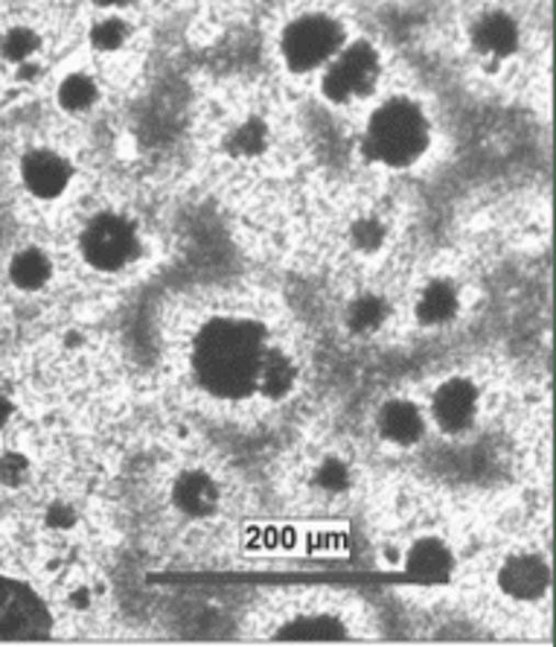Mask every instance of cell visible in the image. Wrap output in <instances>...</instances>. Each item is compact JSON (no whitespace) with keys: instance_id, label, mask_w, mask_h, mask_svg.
I'll return each instance as SVG.
<instances>
[{"instance_id":"cell-1","label":"cell","mask_w":556,"mask_h":647,"mask_svg":"<svg viewBox=\"0 0 556 647\" xmlns=\"http://www.w3.org/2000/svg\"><path fill=\"white\" fill-rule=\"evenodd\" d=\"M262 356V330L251 321L222 318L207 324L195 341V374L216 397H245L257 388Z\"/></svg>"},{"instance_id":"cell-2","label":"cell","mask_w":556,"mask_h":647,"mask_svg":"<svg viewBox=\"0 0 556 647\" xmlns=\"http://www.w3.org/2000/svg\"><path fill=\"white\" fill-rule=\"evenodd\" d=\"M429 126L422 111L408 100H390L373 114L367 126V149L376 161L405 167L425 149Z\"/></svg>"},{"instance_id":"cell-3","label":"cell","mask_w":556,"mask_h":647,"mask_svg":"<svg viewBox=\"0 0 556 647\" xmlns=\"http://www.w3.org/2000/svg\"><path fill=\"white\" fill-rule=\"evenodd\" d=\"M341 26L327 15H304L283 35V56L292 70H313L336 56Z\"/></svg>"},{"instance_id":"cell-4","label":"cell","mask_w":556,"mask_h":647,"mask_svg":"<svg viewBox=\"0 0 556 647\" xmlns=\"http://www.w3.org/2000/svg\"><path fill=\"white\" fill-rule=\"evenodd\" d=\"M50 631V615L33 589L0 580V639H38Z\"/></svg>"},{"instance_id":"cell-5","label":"cell","mask_w":556,"mask_h":647,"mask_svg":"<svg viewBox=\"0 0 556 647\" xmlns=\"http://www.w3.org/2000/svg\"><path fill=\"white\" fill-rule=\"evenodd\" d=\"M137 248L135 228L120 216H100L88 225L82 237V251L88 263L102 269V272H114L120 265L132 260Z\"/></svg>"},{"instance_id":"cell-6","label":"cell","mask_w":556,"mask_h":647,"mask_svg":"<svg viewBox=\"0 0 556 647\" xmlns=\"http://www.w3.org/2000/svg\"><path fill=\"white\" fill-rule=\"evenodd\" d=\"M376 73H379V59H376L373 47L353 44L332 61V68L327 70V79H324V91H327L329 100L362 97L373 88Z\"/></svg>"},{"instance_id":"cell-7","label":"cell","mask_w":556,"mask_h":647,"mask_svg":"<svg viewBox=\"0 0 556 647\" xmlns=\"http://www.w3.org/2000/svg\"><path fill=\"white\" fill-rule=\"evenodd\" d=\"M475 406H478V394H475L473 383L452 379L434 397V418L446 432H461L473 423Z\"/></svg>"},{"instance_id":"cell-8","label":"cell","mask_w":556,"mask_h":647,"mask_svg":"<svg viewBox=\"0 0 556 647\" xmlns=\"http://www.w3.org/2000/svg\"><path fill=\"white\" fill-rule=\"evenodd\" d=\"M70 179L68 163L53 152H33L24 161V181L35 196H59Z\"/></svg>"},{"instance_id":"cell-9","label":"cell","mask_w":556,"mask_h":647,"mask_svg":"<svg viewBox=\"0 0 556 647\" xmlns=\"http://www.w3.org/2000/svg\"><path fill=\"white\" fill-rule=\"evenodd\" d=\"M501 587L513 598H540L548 587V566L540 557H519L501 569Z\"/></svg>"},{"instance_id":"cell-10","label":"cell","mask_w":556,"mask_h":647,"mask_svg":"<svg viewBox=\"0 0 556 647\" xmlns=\"http://www.w3.org/2000/svg\"><path fill=\"white\" fill-rule=\"evenodd\" d=\"M473 42L480 53H489V56H507V53L515 50L519 44V26L510 15L504 12H489L475 24Z\"/></svg>"},{"instance_id":"cell-11","label":"cell","mask_w":556,"mask_h":647,"mask_svg":"<svg viewBox=\"0 0 556 647\" xmlns=\"http://www.w3.org/2000/svg\"><path fill=\"white\" fill-rule=\"evenodd\" d=\"M216 485L204 473H186L175 485V504L190 517H207L216 508Z\"/></svg>"},{"instance_id":"cell-12","label":"cell","mask_w":556,"mask_h":647,"mask_svg":"<svg viewBox=\"0 0 556 647\" xmlns=\"http://www.w3.org/2000/svg\"><path fill=\"white\" fill-rule=\"evenodd\" d=\"M379 429H382V434L388 438V441L408 446V443H413L422 434L420 411L413 409L411 402H405V400L388 402V406H385L379 415Z\"/></svg>"},{"instance_id":"cell-13","label":"cell","mask_w":556,"mask_h":647,"mask_svg":"<svg viewBox=\"0 0 556 647\" xmlns=\"http://www.w3.org/2000/svg\"><path fill=\"white\" fill-rule=\"evenodd\" d=\"M452 569V554L438 540H422L420 545H413L411 557H408V571L413 578L422 580H440L446 578V571Z\"/></svg>"},{"instance_id":"cell-14","label":"cell","mask_w":556,"mask_h":647,"mask_svg":"<svg viewBox=\"0 0 556 647\" xmlns=\"http://www.w3.org/2000/svg\"><path fill=\"white\" fill-rule=\"evenodd\" d=\"M292 383H295V367H292V362L280 350H269L262 356L260 376H257L260 391L265 397H283L292 388Z\"/></svg>"},{"instance_id":"cell-15","label":"cell","mask_w":556,"mask_h":647,"mask_svg":"<svg viewBox=\"0 0 556 647\" xmlns=\"http://www.w3.org/2000/svg\"><path fill=\"white\" fill-rule=\"evenodd\" d=\"M457 295L446 281H434L425 286L420 304H417V316L425 324H443L455 316Z\"/></svg>"},{"instance_id":"cell-16","label":"cell","mask_w":556,"mask_h":647,"mask_svg":"<svg viewBox=\"0 0 556 647\" xmlns=\"http://www.w3.org/2000/svg\"><path fill=\"white\" fill-rule=\"evenodd\" d=\"M9 274H12V281H15L18 286H24V290H38V286L47 281V274H50V263H47V257H44L42 251L30 248V251L15 254Z\"/></svg>"},{"instance_id":"cell-17","label":"cell","mask_w":556,"mask_h":647,"mask_svg":"<svg viewBox=\"0 0 556 647\" xmlns=\"http://www.w3.org/2000/svg\"><path fill=\"white\" fill-rule=\"evenodd\" d=\"M93 97H97V86H93L91 79L77 73V77H70L61 82L59 88V100L65 109L70 111H82L93 103Z\"/></svg>"},{"instance_id":"cell-18","label":"cell","mask_w":556,"mask_h":647,"mask_svg":"<svg viewBox=\"0 0 556 647\" xmlns=\"http://www.w3.org/2000/svg\"><path fill=\"white\" fill-rule=\"evenodd\" d=\"M382 321H385V304L379 298L355 300L350 309V324L355 330H376Z\"/></svg>"},{"instance_id":"cell-19","label":"cell","mask_w":556,"mask_h":647,"mask_svg":"<svg viewBox=\"0 0 556 647\" xmlns=\"http://www.w3.org/2000/svg\"><path fill=\"white\" fill-rule=\"evenodd\" d=\"M126 24L117 21V18H109V21H102V24L93 26L91 42L100 47V50H117L120 44L126 42Z\"/></svg>"},{"instance_id":"cell-20","label":"cell","mask_w":556,"mask_h":647,"mask_svg":"<svg viewBox=\"0 0 556 647\" xmlns=\"http://www.w3.org/2000/svg\"><path fill=\"white\" fill-rule=\"evenodd\" d=\"M35 47H38L35 35L30 33V30H24V26H18V30H12V33L3 38V56L12 61H24L26 56H33Z\"/></svg>"},{"instance_id":"cell-21","label":"cell","mask_w":556,"mask_h":647,"mask_svg":"<svg viewBox=\"0 0 556 647\" xmlns=\"http://www.w3.org/2000/svg\"><path fill=\"white\" fill-rule=\"evenodd\" d=\"M341 633V627L332 622H327V618H318V622H300L295 624V627H288L286 636H295V639H327V636H338Z\"/></svg>"},{"instance_id":"cell-22","label":"cell","mask_w":556,"mask_h":647,"mask_svg":"<svg viewBox=\"0 0 556 647\" xmlns=\"http://www.w3.org/2000/svg\"><path fill=\"white\" fill-rule=\"evenodd\" d=\"M347 481H350V476H347L344 464H338V461H327L318 469V485L327 487V490H344Z\"/></svg>"},{"instance_id":"cell-23","label":"cell","mask_w":556,"mask_h":647,"mask_svg":"<svg viewBox=\"0 0 556 647\" xmlns=\"http://www.w3.org/2000/svg\"><path fill=\"white\" fill-rule=\"evenodd\" d=\"M26 476V461L21 455H7V458H0V481L9 487L21 485Z\"/></svg>"},{"instance_id":"cell-24","label":"cell","mask_w":556,"mask_h":647,"mask_svg":"<svg viewBox=\"0 0 556 647\" xmlns=\"http://www.w3.org/2000/svg\"><path fill=\"white\" fill-rule=\"evenodd\" d=\"M262 137H265V132H262L260 123H248V126H242L237 132L234 146H237L239 152H257L262 146Z\"/></svg>"},{"instance_id":"cell-25","label":"cell","mask_w":556,"mask_h":647,"mask_svg":"<svg viewBox=\"0 0 556 647\" xmlns=\"http://www.w3.org/2000/svg\"><path fill=\"white\" fill-rule=\"evenodd\" d=\"M353 239L364 248H376L382 242V228L376 225V222H362V225L355 228Z\"/></svg>"},{"instance_id":"cell-26","label":"cell","mask_w":556,"mask_h":647,"mask_svg":"<svg viewBox=\"0 0 556 647\" xmlns=\"http://www.w3.org/2000/svg\"><path fill=\"white\" fill-rule=\"evenodd\" d=\"M50 525H73V513L65 511V508H56L50 513Z\"/></svg>"},{"instance_id":"cell-27","label":"cell","mask_w":556,"mask_h":647,"mask_svg":"<svg viewBox=\"0 0 556 647\" xmlns=\"http://www.w3.org/2000/svg\"><path fill=\"white\" fill-rule=\"evenodd\" d=\"M9 411H12V406H9V400L0 394V427L9 420Z\"/></svg>"},{"instance_id":"cell-28","label":"cell","mask_w":556,"mask_h":647,"mask_svg":"<svg viewBox=\"0 0 556 647\" xmlns=\"http://www.w3.org/2000/svg\"><path fill=\"white\" fill-rule=\"evenodd\" d=\"M100 3H123V0H100Z\"/></svg>"}]
</instances>
